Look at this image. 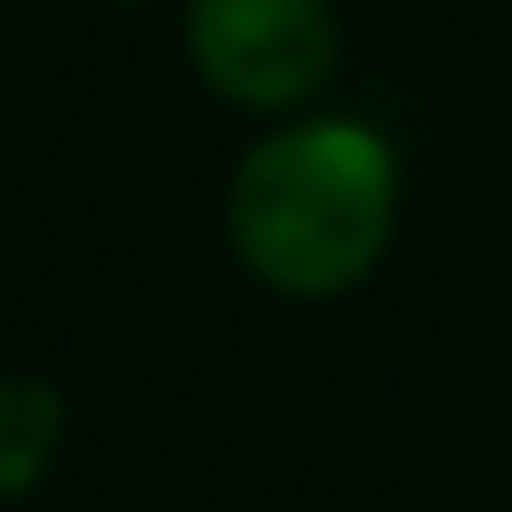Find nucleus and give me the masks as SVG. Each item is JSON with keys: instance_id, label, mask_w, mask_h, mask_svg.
Here are the masks:
<instances>
[{"instance_id": "obj_4", "label": "nucleus", "mask_w": 512, "mask_h": 512, "mask_svg": "<svg viewBox=\"0 0 512 512\" xmlns=\"http://www.w3.org/2000/svg\"><path fill=\"white\" fill-rule=\"evenodd\" d=\"M120 8H144V0H120Z\"/></svg>"}, {"instance_id": "obj_1", "label": "nucleus", "mask_w": 512, "mask_h": 512, "mask_svg": "<svg viewBox=\"0 0 512 512\" xmlns=\"http://www.w3.org/2000/svg\"><path fill=\"white\" fill-rule=\"evenodd\" d=\"M400 152L360 112H288L256 128L224 176V248L280 304L368 288L400 240Z\"/></svg>"}, {"instance_id": "obj_3", "label": "nucleus", "mask_w": 512, "mask_h": 512, "mask_svg": "<svg viewBox=\"0 0 512 512\" xmlns=\"http://www.w3.org/2000/svg\"><path fill=\"white\" fill-rule=\"evenodd\" d=\"M64 448V392L48 376H0V504L32 496Z\"/></svg>"}, {"instance_id": "obj_2", "label": "nucleus", "mask_w": 512, "mask_h": 512, "mask_svg": "<svg viewBox=\"0 0 512 512\" xmlns=\"http://www.w3.org/2000/svg\"><path fill=\"white\" fill-rule=\"evenodd\" d=\"M184 64L216 104L288 120L336 80L344 24L336 0H184Z\"/></svg>"}]
</instances>
